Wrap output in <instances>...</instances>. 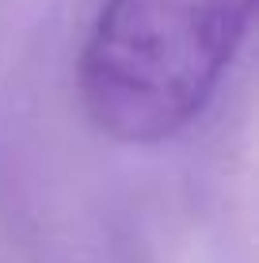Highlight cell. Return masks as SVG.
Listing matches in <instances>:
<instances>
[{"label": "cell", "mask_w": 259, "mask_h": 263, "mask_svg": "<svg viewBox=\"0 0 259 263\" xmlns=\"http://www.w3.org/2000/svg\"><path fill=\"white\" fill-rule=\"evenodd\" d=\"M255 0H103L80 53L95 130L153 145L191 126L248 34Z\"/></svg>", "instance_id": "6da1fadb"}]
</instances>
